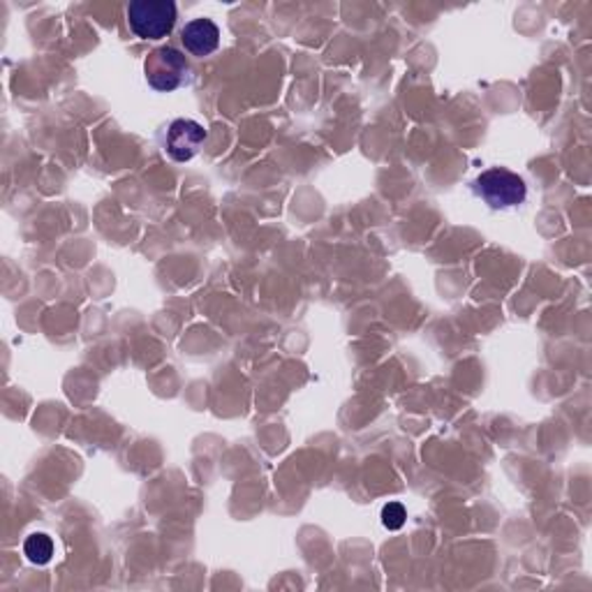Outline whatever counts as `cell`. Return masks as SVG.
<instances>
[{
  "label": "cell",
  "mask_w": 592,
  "mask_h": 592,
  "mask_svg": "<svg viewBox=\"0 0 592 592\" xmlns=\"http://www.w3.org/2000/svg\"><path fill=\"white\" fill-rule=\"evenodd\" d=\"M472 192L481 202L495 211L516 209L528 200V186H525V181L518 177V174L504 167H493V169L481 171L472 181Z\"/></svg>",
  "instance_id": "1"
},
{
  "label": "cell",
  "mask_w": 592,
  "mask_h": 592,
  "mask_svg": "<svg viewBox=\"0 0 592 592\" xmlns=\"http://www.w3.org/2000/svg\"><path fill=\"white\" fill-rule=\"evenodd\" d=\"M144 79L153 91L174 93L190 83L192 70L183 52L177 47H158L153 49L144 60Z\"/></svg>",
  "instance_id": "2"
},
{
  "label": "cell",
  "mask_w": 592,
  "mask_h": 592,
  "mask_svg": "<svg viewBox=\"0 0 592 592\" xmlns=\"http://www.w3.org/2000/svg\"><path fill=\"white\" fill-rule=\"evenodd\" d=\"M127 24L142 40H163L177 26V5L171 0H135L127 5Z\"/></svg>",
  "instance_id": "3"
},
{
  "label": "cell",
  "mask_w": 592,
  "mask_h": 592,
  "mask_svg": "<svg viewBox=\"0 0 592 592\" xmlns=\"http://www.w3.org/2000/svg\"><path fill=\"white\" fill-rule=\"evenodd\" d=\"M209 133L202 123L192 119L171 121L165 130L163 148L174 163H190L202 150Z\"/></svg>",
  "instance_id": "4"
},
{
  "label": "cell",
  "mask_w": 592,
  "mask_h": 592,
  "mask_svg": "<svg viewBox=\"0 0 592 592\" xmlns=\"http://www.w3.org/2000/svg\"><path fill=\"white\" fill-rule=\"evenodd\" d=\"M181 42L190 56H211L221 47V29L211 19H192L181 29Z\"/></svg>",
  "instance_id": "5"
},
{
  "label": "cell",
  "mask_w": 592,
  "mask_h": 592,
  "mask_svg": "<svg viewBox=\"0 0 592 592\" xmlns=\"http://www.w3.org/2000/svg\"><path fill=\"white\" fill-rule=\"evenodd\" d=\"M24 554L33 565H47L54 558V541L45 533H35L24 541Z\"/></svg>",
  "instance_id": "6"
},
{
  "label": "cell",
  "mask_w": 592,
  "mask_h": 592,
  "mask_svg": "<svg viewBox=\"0 0 592 592\" xmlns=\"http://www.w3.org/2000/svg\"><path fill=\"white\" fill-rule=\"evenodd\" d=\"M405 518H407V512L401 502H389L384 504L382 510V525L389 530H401L405 525Z\"/></svg>",
  "instance_id": "7"
}]
</instances>
